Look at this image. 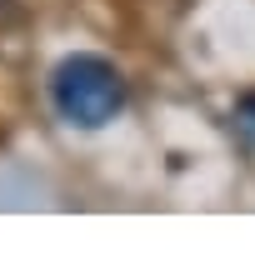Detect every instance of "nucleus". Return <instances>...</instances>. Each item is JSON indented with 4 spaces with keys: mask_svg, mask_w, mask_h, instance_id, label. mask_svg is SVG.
<instances>
[{
    "mask_svg": "<svg viewBox=\"0 0 255 255\" xmlns=\"http://www.w3.org/2000/svg\"><path fill=\"white\" fill-rule=\"evenodd\" d=\"M50 105L80 130H105L125 110V75L105 55H65L50 70Z\"/></svg>",
    "mask_w": 255,
    "mask_h": 255,
    "instance_id": "obj_1",
    "label": "nucleus"
},
{
    "mask_svg": "<svg viewBox=\"0 0 255 255\" xmlns=\"http://www.w3.org/2000/svg\"><path fill=\"white\" fill-rule=\"evenodd\" d=\"M230 130L245 150H255V95H240L235 110H230Z\"/></svg>",
    "mask_w": 255,
    "mask_h": 255,
    "instance_id": "obj_2",
    "label": "nucleus"
}]
</instances>
